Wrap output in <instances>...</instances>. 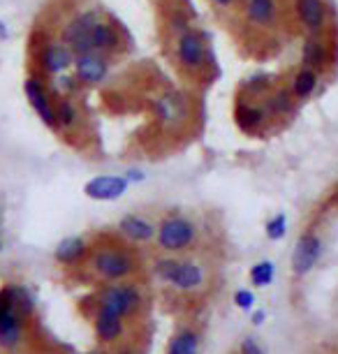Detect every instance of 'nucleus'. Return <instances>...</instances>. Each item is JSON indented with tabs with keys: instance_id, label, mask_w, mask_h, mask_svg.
<instances>
[{
	"instance_id": "nucleus-24",
	"label": "nucleus",
	"mask_w": 338,
	"mask_h": 354,
	"mask_svg": "<svg viewBox=\"0 0 338 354\" xmlns=\"http://www.w3.org/2000/svg\"><path fill=\"white\" fill-rule=\"evenodd\" d=\"M88 252V245H86L84 239L79 236H70L63 239L56 248V259L61 264H77L79 259H84V255Z\"/></svg>"
},
{
	"instance_id": "nucleus-34",
	"label": "nucleus",
	"mask_w": 338,
	"mask_h": 354,
	"mask_svg": "<svg viewBox=\"0 0 338 354\" xmlns=\"http://www.w3.org/2000/svg\"><path fill=\"white\" fill-rule=\"evenodd\" d=\"M264 317H267V313H264V310L253 313V324H262V322H264Z\"/></svg>"
},
{
	"instance_id": "nucleus-27",
	"label": "nucleus",
	"mask_w": 338,
	"mask_h": 354,
	"mask_svg": "<svg viewBox=\"0 0 338 354\" xmlns=\"http://www.w3.org/2000/svg\"><path fill=\"white\" fill-rule=\"evenodd\" d=\"M274 276H276V266L271 259H262L257 262L253 269H250V283L255 287H267L274 283Z\"/></svg>"
},
{
	"instance_id": "nucleus-21",
	"label": "nucleus",
	"mask_w": 338,
	"mask_h": 354,
	"mask_svg": "<svg viewBox=\"0 0 338 354\" xmlns=\"http://www.w3.org/2000/svg\"><path fill=\"white\" fill-rule=\"evenodd\" d=\"M24 315L17 308H12L0 317V345L3 347H15L21 340V329H24Z\"/></svg>"
},
{
	"instance_id": "nucleus-5",
	"label": "nucleus",
	"mask_w": 338,
	"mask_h": 354,
	"mask_svg": "<svg viewBox=\"0 0 338 354\" xmlns=\"http://www.w3.org/2000/svg\"><path fill=\"white\" fill-rule=\"evenodd\" d=\"M153 116L160 128L165 130H178L188 123L190 118V106L183 93L174 88H167L158 93L153 100Z\"/></svg>"
},
{
	"instance_id": "nucleus-28",
	"label": "nucleus",
	"mask_w": 338,
	"mask_h": 354,
	"mask_svg": "<svg viewBox=\"0 0 338 354\" xmlns=\"http://www.w3.org/2000/svg\"><path fill=\"white\" fill-rule=\"evenodd\" d=\"M12 290V301H15V308L21 313V315H30L32 313V297L28 290L24 287H10Z\"/></svg>"
},
{
	"instance_id": "nucleus-11",
	"label": "nucleus",
	"mask_w": 338,
	"mask_h": 354,
	"mask_svg": "<svg viewBox=\"0 0 338 354\" xmlns=\"http://www.w3.org/2000/svg\"><path fill=\"white\" fill-rule=\"evenodd\" d=\"M24 93H26V97H28L30 106L35 109V113L42 118V123L46 125V128H56L54 100H51L49 91H46L42 79H39L37 75L28 77V79H26V84H24Z\"/></svg>"
},
{
	"instance_id": "nucleus-26",
	"label": "nucleus",
	"mask_w": 338,
	"mask_h": 354,
	"mask_svg": "<svg viewBox=\"0 0 338 354\" xmlns=\"http://www.w3.org/2000/svg\"><path fill=\"white\" fill-rule=\"evenodd\" d=\"M271 88H274V84H271V79L267 75L250 77V79H246V84L241 86V91L246 93L250 100H262Z\"/></svg>"
},
{
	"instance_id": "nucleus-14",
	"label": "nucleus",
	"mask_w": 338,
	"mask_h": 354,
	"mask_svg": "<svg viewBox=\"0 0 338 354\" xmlns=\"http://www.w3.org/2000/svg\"><path fill=\"white\" fill-rule=\"evenodd\" d=\"M91 46H93V51H97V53L114 56V53L121 51V46H123L121 28L111 21H104V19L97 15V19L93 21V28H91Z\"/></svg>"
},
{
	"instance_id": "nucleus-32",
	"label": "nucleus",
	"mask_w": 338,
	"mask_h": 354,
	"mask_svg": "<svg viewBox=\"0 0 338 354\" xmlns=\"http://www.w3.org/2000/svg\"><path fill=\"white\" fill-rule=\"evenodd\" d=\"M125 178H128L130 183H139V181H144L147 178V174H144L142 169H128V174H125Z\"/></svg>"
},
{
	"instance_id": "nucleus-33",
	"label": "nucleus",
	"mask_w": 338,
	"mask_h": 354,
	"mask_svg": "<svg viewBox=\"0 0 338 354\" xmlns=\"http://www.w3.org/2000/svg\"><path fill=\"white\" fill-rule=\"evenodd\" d=\"M209 3H214L218 10H232V8H236L238 0H209Z\"/></svg>"
},
{
	"instance_id": "nucleus-30",
	"label": "nucleus",
	"mask_w": 338,
	"mask_h": 354,
	"mask_svg": "<svg viewBox=\"0 0 338 354\" xmlns=\"http://www.w3.org/2000/svg\"><path fill=\"white\" fill-rule=\"evenodd\" d=\"M234 304L241 310H250V308H253V304H255V294L248 292V290H238L234 294Z\"/></svg>"
},
{
	"instance_id": "nucleus-19",
	"label": "nucleus",
	"mask_w": 338,
	"mask_h": 354,
	"mask_svg": "<svg viewBox=\"0 0 338 354\" xmlns=\"http://www.w3.org/2000/svg\"><path fill=\"white\" fill-rule=\"evenodd\" d=\"M317 86H320V72L308 68V65H299L292 79H290V91H292L297 102H303V100L313 97Z\"/></svg>"
},
{
	"instance_id": "nucleus-15",
	"label": "nucleus",
	"mask_w": 338,
	"mask_h": 354,
	"mask_svg": "<svg viewBox=\"0 0 338 354\" xmlns=\"http://www.w3.org/2000/svg\"><path fill=\"white\" fill-rule=\"evenodd\" d=\"M75 61V53H72L63 42H44L39 49V68L46 75H61Z\"/></svg>"
},
{
	"instance_id": "nucleus-1",
	"label": "nucleus",
	"mask_w": 338,
	"mask_h": 354,
	"mask_svg": "<svg viewBox=\"0 0 338 354\" xmlns=\"http://www.w3.org/2000/svg\"><path fill=\"white\" fill-rule=\"evenodd\" d=\"M153 271L158 273V278L165 280V283L171 285L178 292H195L207 280V271L195 259H174V257L158 259Z\"/></svg>"
},
{
	"instance_id": "nucleus-16",
	"label": "nucleus",
	"mask_w": 338,
	"mask_h": 354,
	"mask_svg": "<svg viewBox=\"0 0 338 354\" xmlns=\"http://www.w3.org/2000/svg\"><path fill=\"white\" fill-rule=\"evenodd\" d=\"M118 232L135 243H149L156 239V225L144 216H139V213H128V216H123L121 223H118Z\"/></svg>"
},
{
	"instance_id": "nucleus-6",
	"label": "nucleus",
	"mask_w": 338,
	"mask_h": 354,
	"mask_svg": "<svg viewBox=\"0 0 338 354\" xmlns=\"http://www.w3.org/2000/svg\"><path fill=\"white\" fill-rule=\"evenodd\" d=\"M142 304V294L135 285L130 283H118L109 285L107 290L100 294V310L114 313L118 317H125L130 313H135Z\"/></svg>"
},
{
	"instance_id": "nucleus-36",
	"label": "nucleus",
	"mask_w": 338,
	"mask_h": 354,
	"mask_svg": "<svg viewBox=\"0 0 338 354\" xmlns=\"http://www.w3.org/2000/svg\"><path fill=\"white\" fill-rule=\"evenodd\" d=\"M121 354H135V352H121Z\"/></svg>"
},
{
	"instance_id": "nucleus-22",
	"label": "nucleus",
	"mask_w": 338,
	"mask_h": 354,
	"mask_svg": "<svg viewBox=\"0 0 338 354\" xmlns=\"http://www.w3.org/2000/svg\"><path fill=\"white\" fill-rule=\"evenodd\" d=\"M95 333H97V338L104 340V343H114V340L123 333V317H118V315H114V313H107V310L97 308Z\"/></svg>"
},
{
	"instance_id": "nucleus-7",
	"label": "nucleus",
	"mask_w": 338,
	"mask_h": 354,
	"mask_svg": "<svg viewBox=\"0 0 338 354\" xmlns=\"http://www.w3.org/2000/svg\"><path fill=\"white\" fill-rule=\"evenodd\" d=\"M97 19V12H82V15L72 17L61 30V42L75 53H86L93 51L91 46V28L93 21Z\"/></svg>"
},
{
	"instance_id": "nucleus-23",
	"label": "nucleus",
	"mask_w": 338,
	"mask_h": 354,
	"mask_svg": "<svg viewBox=\"0 0 338 354\" xmlns=\"http://www.w3.org/2000/svg\"><path fill=\"white\" fill-rule=\"evenodd\" d=\"M54 116L58 130H75L79 125V109L68 95L54 100Z\"/></svg>"
},
{
	"instance_id": "nucleus-2",
	"label": "nucleus",
	"mask_w": 338,
	"mask_h": 354,
	"mask_svg": "<svg viewBox=\"0 0 338 354\" xmlns=\"http://www.w3.org/2000/svg\"><path fill=\"white\" fill-rule=\"evenodd\" d=\"M91 269H93V273H95L97 278L118 283V280H125L128 276L135 273L137 262H135V257H132L128 250L116 248V245H109V248L93 250Z\"/></svg>"
},
{
	"instance_id": "nucleus-3",
	"label": "nucleus",
	"mask_w": 338,
	"mask_h": 354,
	"mask_svg": "<svg viewBox=\"0 0 338 354\" xmlns=\"http://www.w3.org/2000/svg\"><path fill=\"white\" fill-rule=\"evenodd\" d=\"M174 58L176 68L183 75H200L207 68V42L195 28H185L174 37Z\"/></svg>"
},
{
	"instance_id": "nucleus-25",
	"label": "nucleus",
	"mask_w": 338,
	"mask_h": 354,
	"mask_svg": "<svg viewBox=\"0 0 338 354\" xmlns=\"http://www.w3.org/2000/svg\"><path fill=\"white\" fill-rule=\"evenodd\" d=\"M197 347H200V338H197V333L185 329V331L176 333V336L171 338V343L167 347V354H197Z\"/></svg>"
},
{
	"instance_id": "nucleus-20",
	"label": "nucleus",
	"mask_w": 338,
	"mask_h": 354,
	"mask_svg": "<svg viewBox=\"0 0 338 354\" xmlns=\"http://www.w3.org/2000/svg\"><path fill=\"white\" fill-rule=\"evenodd\" d=\"M246 19L253 26L269 28L278 21V3L276 0H246Z\"/></svg>"
},
{
	"instance_id": "nucleus-29",
	"label": "nucleus",
	"mask_w": 338,
	"mask_h": 354,
	"mask_svg": "<svg viewBox=\"0 0 338 354\" xmlns=\"http://www.w3.org/2000/svg\"><path fill=\"white\" fill-rule=\"evenodd\" d=\"M285 232H288V218H285V213H276L274 218L267 220V236L271 241H281Z\"/></svg>"
},
{
	"instance_id": "nucleus-18",
	"label": "nucleus",
	"mask_w": 338,
	"mask_h": 354,
	"mask_svg": "<svg viewBox=\"0 0 338 354\" xmlns=\"http://www.w3.org/2000/svg\"><path fill=\"white\" fill-rule=\"evenodd\" d=\"M329 44L327 39L322 37V32H315V35H308V39L301 46V65H308L320 72L322 68H327L329 63Z\"/></svg>"
},
{
	"instance_id": "nucleus-31",
	"label": "nucleus",
	"mask_w": 338,
	"mask_h": 354,
	"mask_svg": "<svg viewBox=\"0 0 338 354\" xmlns=\"http://www.w3.org/2000/svg\"><path fill=\"white\" fill-rule=\"evenodd\" d=\"M241 354H262V347L257 345L255 338H246L241 343Z\"/></svg>"
},
{
	"instance_id": "nucleus-9",
	"label": "nucleus",
	"mask_w": 338,
	"mask_h": 354,
	"mask_svg": "<svg viewBox=\"0 0 338 354\" xmlns=\"http://www.w3.org/2000/svg\"><path fill=\"white\" fill-rule=\"evenodd\" d=\"M130 188V181L125 176H118V174H102V176L91 178L88 183L84 185L86 197L95 199V202H114V199H121Z\"/></svg>"
},
{
	"instance_id": "nucleus-4",
	"label": "nucleus",
	"mask_w": 338,
	"mask_h": 354,
	"mask_svg": "<svg viewBox=\"0 0 338 354\" xmlns=\"http://www.w3.org/2000/svg\"><path fill=\"white\" fill-rule=\"evenodd\" d=\"M197 239V225L185 216H169L156 227V241L162 252H183L192 248Z\"/></svg>"
},
{
	"instance_id": "nucleus-10",
	"label": "nucleus",
	"mask_w": 338,
	"mask_h": 354,
	"mask_svg": "<svg viewBox=\"0 0 338 354\" xmlns=\"http://www.w3.org/2000/svg\"><path fill=\"white\" fill-rule=\"evenodd\" d=\"M269 121V113L264 109L262 100H250V97H238L234 106V123L243 135H255L260 132Z\"/></svg>"
},
{
	"instance_id": "nucleus-12",
	"label": "nucleus",
	"mask_w": 338,
	"mask_h": 354,
	"mask_svg": "<svg viewBox=\"0 0 338 354\" xmlns=\"http://www.w3.org/2000/svg\"><path fill=\"white\" fill-rule=\"evenodd\" d=\"M320 255H322V239L313 232L301 234L292 252V271L297 276H306V273L313 271Z\"/></svg>"
},
{
	"instance_id": "nucleus-35",
	"label": "nucleus",
	"mask_w": 338,
	"mask_h": 354,
	"mask_svg": "<svg viewBox=\"0 0 338 354\" xmlns=\"http://www.w3.org/2000/svg\"><path fill=\"white\" fill-rule=\"evenodd\" d=\"M8 35H10L8 26H5L3 21H0V39H8Z\"/></svg>"
},
{
	"instance_id": "nucleus-13",
	"label": "nucleus",
	"mask_w": 338,
	"mask_h": 354,
	"mask_svg": "<svg viewBox=\"0 0 338 354\" xmlns=\"http://www.w3.org/2000/svg\"><path fill=\"white\" fill-rule=\"evenodd\" d=\"M294 17L308 35L324 32L327 28V3L324 0H294Z\"/></svg>"
},
{
	"instance_id": "nucleus-8",
	"label": "nucleus",
	"mask_w": 338,
	"mask_h": 354,
	"mask_svg": "<svg viewBox=\"0 0 338 354\" xmlns=\"http://www.w3.org/2000/svg\"><path fill=\"white\" fill-rule=\"evenodd\" d=\"M75 75L82 84L86 86H97L102 84L109 75V56L97 51H86V53H77L75 61Z\"/></svg>"
},
{
	"instance_id": "nucleus-17",
	"label": "nucleus",
	"mask_w": 338,
	"mask_h": 354,
	"mask_svg": "<svg viewBox=\"0 0 338 354\" xmlns=\"http://www.w3.org/2000/svg\"><path fill=\"white\" fill-rule=\"evenodd\" d=\"M294 95L290 91V86H274L267 95L262 97V104L267 109L269 118H285L294 111Z\"/></svg>"
}]
</instances>
